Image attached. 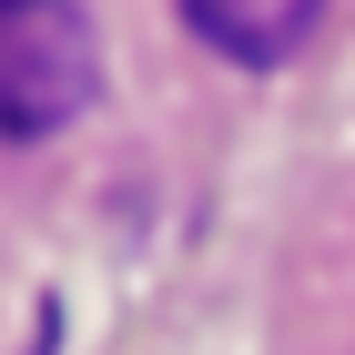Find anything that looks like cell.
I'll list each match as a JSON object with an SVG mask.
<instances>
[{
	"mask_svg": "<svg viewBox=\"0 0 355 355\" xmlns=\"http://www.w3.org/2000/svg\"><path fill=\"white\" fill-rule=\"evenodd\" d=\"M92 21L82 0H0V132L41 142L92 102Z\"/></svg>",
	"mask_w": 355,
	"mask_h": 355,
	"instance_id": "6da1fadb",
	"label": "cell"
},
{
	"mask_svg": "<svg viewBox=\"0 0 355 355\" xmlns=\"http://www.w3.org/2000/svg\"><path fill=\"white\" fill-rule=\"evenodd\" d=\"M183 21L214 41L223 61H284V51H304V31L325 21V0H183Z\"/></svg>",
	"mask_w": 355,
	"mask_h": 355,
	"instance_id": "7a4b0ae2",
	"label": "cell"
}]
</instances>
